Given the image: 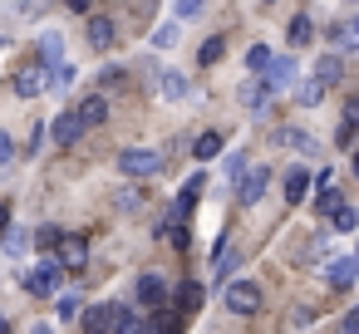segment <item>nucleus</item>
Masks as SVG:
<instances>
[{"instance_id": "f257e3e1", "label": "nucleus", "mask_w": 359, "mask_h": 334, "mask_svg": "<svg viewBox=\"0 0 359 334\" xmlns=\"http://www.w3.org/2000/svg\"><path fill=\"white\" fill-rule=\"evenodd\" d=\"M163 167V153L158 148H123L118 153V172L123 177H153Z\"/></svg>"}, {"instance_id": "f03ea898", "label": "nucleus", "mask_w": 359, "mask_h": 334, "mask_svg": "<svg viewBox=\"0 0 359 334\" xmlns=\"http://www.w3.org/2000/svg\"><path fill=\"white\" fill-rule=\"evenodd\" d=\"M50 84H55V64H45V60L15 74V94H20V99H40Z\"/></svg>"}, {"instance_id": "7ed1b4c3", "label": "nucleus", "mask_w": 359, "mask_h": 334, "mask_svg": "<svg viewBox=\"0 0 359 334\" xmlns=\"http://www.w3.org/2000/svg\"><path fill=\"white\" fill-rule=\"evenodd\" d=\"M226 309L231 314H256L261 309V285L256 280H231L226 285Z\"/></svg>"}, {"instance_id": "20e7f679", "label": "nucleus", "mask_w": 359, "mask_h": 334, "mask_svg": "<svg viewBox=\"0 0 359 334\" xmlns=\"http://www.w3.org/2000/svg\"><path fill=\"white\" fill-rule=\"evenodd\" d=\"M20 285H25L30 295H40V300H45V295H55V285H60V260H40L35 270H25V275H20Z\"/></svg>"}, {"instance_id": "39448f33", "label": "nucleus", "mask_w": 359, "mask_h": 334, "mask_svg": "<svg viewBox=\"0 0 359 334\" xmlns=\"http://www.w3.org/2000/svg\"><path fill=\"white\" fill-rule=\"evenodd\" d=\"M295 74H300V64H295L290 55H285V60H276V55H271V64L261 69V79H266V89H271V94H285V89L295 84Z\"/></svg>"}, {"instance_id": "423d86ee", "label": "nucleus", "mask_w": 359, "mask_h": 334, "mask_svg": "<svg viewBox=\"0 0 359 334\" xmlns=\"http://www.w3.org/2000/svg\"><path fill=\"white\" fill-rule=\"evenodd\" d=\"M354 275H359V256H330V265H325V285L330 290H349Z\"/></svg>"}, {"instance_id": "0eeeda50", "label": "nucleus", "mask_w": 359, "mask_h": 334, "mask_svg": "<svg viewBox=\"0 0 359 334\" xmlns=\"http://www.w3.org/2000/svg\"><path fill=\"white\" fill-rule=\"evenodd\" d=\"M50 138H55L60 148H74V143L84 138V118H79L74 109H69V113H60V118L50 123Z\"/></svg>"}, {"instance_id": "6e6552de", "label": "nucleus", "mask_w": 359, "mask_h": 334, "mask_svg": "<svg viewBox=\"0 0 359 334\" xmlns=\"http://www.w3.org/2000/svg\"><path fill=\"white\" fill-rule=\"evenodd\" d=\"M266 182H271V172H266V167H251V172L236 177V197H241L246 207H256V202L266 197Z\"/></svg>"}, {"instance_id": "1a4fd4ad", "label": "nucleus", "mask_w": 359, "mask_h": 334, "mask_svg": "<svg viewBox=\"0 0 359 334\" xmlns=\"http://www.w3.org/2000/svg\"><path fill=\"white\" fill-rule=\"evenodd\" d=\"M133 300L138 305H148V309H158V305H168V285H163V275H138V285H133Z\"/></svg>"}, {"instance_id": "9d476101", "label": "nucleus", "mask_w": 359, "mask_h": 334, "mask_svg": "<svg viewBox=\"0 0 359 334\" xmlns=\"http://www.w3.org/2000/svg\"><path fill=\"white\" fill-rule=\"evenodd\" d=\"M55 260H60V265H69V270H79V265L89 260V246H84V236H60V246H55Z\"/></svg>"}, {"instance_id": "9b49d317", "label": "nucleus", "mask_w": 359, "mask_h": 334, "mask_svg": "<svg viewBox=\"0 0 359 334\" xmlns=\"http://www.w3.org/2000/svg\"><path fill=\"white\" fill-rule=\"evenodd\" d=\"M354 133H359V99H344V118L334 128V148H354Z\"/></svg>"}, {"instance_id": "f8f14e48", "label": "nucleus", "mask_w": 359, "mask_h": 334, "mask_svg": "<svg viewBox=\"0 0 359 334\" xmlns=\"http://www.w3.org/2000/svg\"><path fill=\"white\" fill-rule=\"evenodd\" d=\"M280 192H285V202L295 207V202H305V192H310V172L305 167H290L285 177H280Z\"/></svg>"}, {"instance_id": "ddd939ff", "label": "nucleus", "mask_w": 359, "mask_h": 334, "mask_svg": "<svg viewBox=\"0 0 359 334\" xmlns=\"http://www.w3.org/2000/svg\"><path fill=\"white\" fill-rule=\"evenodd\" d=\"M114 40H118L114 20H109V15H94V20H89V45H94V50H109Z\"/></svg>"}, {"instance_id": "4468645a", "label": "nucleus", "mask_w": 359, "mask_h": 334, "mask_svg": "<svg viewBox=\"0 0 359 334\" xmlns=\"http://www.w3.org/2000/svg\"><path fill=\"white\" fill-rule=\"evenodd\" d=\"M236 260H241V256H236V251H231V241L222 236V241H217V260H212V280H226V275L236 270Z\"/></svg>"}, {"instance_id": "2eb2a0df", "label": "nucleus", "mask_w": 359, "mask_h": 334, "mask_svg": "<svg viewBox=\"0 0 359 334\" xmlns=\"http://www.w3.org/2000/svg\"><path fill=\"white\" fill-rule=\"evenodd\" d=\"M79 118H84V128L104 123V118H109V99H104V94H89V99L79 104Z\"/></svg>"}, {"instance_id": "dca6fc26", "label": "nucleus", "mask_w": 359, "mask_h": 334, "mask_svg": "<svg viewBox=\"0 0 359 334\" xmlns=\"http://www.w3.org/2000/svg\"><path fill=\"white\" fill-rule=\"evenodd\" d=\"M276 143H285V148H295V153H305V158H310V153H320V143H315L310 133H300V128H280V133H276Z\"/></svg>"}, {"instance_id": "f3484780", "label": "nucleus", "mask_w": 359, "mask_h": 334, "mask_svg": "<svg viewBox=\"0 0 359 334\" xmlns=\"http://www.w3.org/2000/svg\"><path fill=\"white\" fill-rule=\"evenodd\" d=\"M310 35H315V20H310V15H295V20L285 25V40H290V50L310 45Z\"/></svg>"}, {"instance_id": "a211bd4d", "label": "nucleus", "mask_w": 359, "mask_h": 334, "mask_svg": "<svg viewBox=\"0 0 359 334\" xmlns=\"http://www.w3.org/2000/svg\"><path fill=\"white\" fill-rule=\"evenodd\" d=\"M202 295H207V290H202L197 280H182V285H177V309L197 314V309H202Z\"/></svg>"}, {"instance_id": "6ab92c4d", "label": "nucleus", "mask_w": 359, "mask_h": 334, "mask_svg": "<svg viewBox=\"0 0 359 334\" xmlns=\"http://www.w3.org/2000/svg\"><path fill=\"white\" fill-rule=\"evenodd\" d=\"M114 309H118V305H94V309H84V329H114Z\"/></svg>"}, {"instance_id": "aec40b11", "label": "nucleus", "mask_w": 359, "mask_h": 334, "mask_svg": "<svg viewBox=\"0 0 359 334\" xmlns=\"http://www.w3.org/2000/svg\"><path fill=\"white\" fill-rule=\"evenodd\" d=\"M266 94H271V89H266V79H261V84H241V104H246L251 113H261V109H266Z\"/></svg>"}, {"instance_id": "412c9836", "label": "nucleus", "mask_w": 359, "mask_h": 334, "mask_svg": "<svg viewBox=\"0 0 359 334\" xmlns=\"http://www.w3.org/2000/svg\"><path fill=\"white\" fill-rule=\"evenodd\" d=\"M222 55H226V40H222V35H212V40H207V45L197 50V64H207V69H212V64H217Z\"/></svg>"}, {"instance_id": "4be33fe9", "label": "nucleus", "mask_w": 359, "mask_h": 334, "mask_svg": "<svg viewBox=\"0 0 359 334\" xmlns=\"http://www.w3.org/2000/svg\"><path fill=\"white\" fill-rule=\"evenodd\" d=\"M339 74H344V64H339L334 55H325V60L315 64V79H320V84H339Z\"/></svg>"}, {"instance_id": "5701e85b", "label": "nucleus", "mask_w": 359, "mask_h": 334, "mask_svg": "<svg viewBox=\"0 0 359 334\" xmlns=\"http://www.w3.org/2000/svg\"><path fill=\"white\" fill-rule=\"evenodd\" d=\"M192 153H197V158H202V162H212V158H217V153H222V133H202V138H197V143H192Z\"/></svg>"}, {"instance_id": "b1692460", "label": "nucleus", "mask_w": 359, "mask_h": 334, "mask_svg": "<svg viewBox=\"0 0 359 334\" xmlns=\"http://www.w3.org/2000/svg\"><path fill=\"white\" fill-rule=\"evenodd\" d=\"M60 55H65V40L50 30V35L40 40V60H45V64H60Z\"/></svg>"}, {"instance_id": "393cba45", "label": "nucleus", "mask_w": 359, "mask_h": 334, "mask_svg": "<svg viewBox=\"0 0 359 334\" xmlns=\"http://www.w3.org/2000/svg\"><path fill=\"white\" fill-rule=\"evenodd\" d=\"M114 329H123V334H133V329H148V319H138L133 309H123V305H118V309H114Z\"/></svg>"}, {"instance_id": "a878e982", "label": "nucleus", "mask_w": 359, "mask_h": 334, "mask_svg": "<svg viewBox=\"0 0 359 334\" xmlns=\"http://www.w3.org/2000/svg\"><path fill=\"white\" fill-rule=\"evenodd\" d=\"M354 226H359V211H354L349 202H339V207H334V231H354Z\"/></svg>"}, {"instance_id": "bb28decb", "label": "nucleus", "mask_w": 359, "mask_h": 334, "mask_svg": "<svg viewBox=\"0 0 359 334\" xmlns=\"http://www.w3.org/2000/svg\"><path fill=\"white\" fill-rule=\"evenodd\" d=\"M79 309H84V295H79V290H65V295H60V319H74Z\"/></svg>"}, {"instance_id": "cd10ccee", "label": "nucleus", "mask_w": 359, "mask_h": 334, "mask_svg": "<svg viewBox=\"0 0 359 334\" xmlns=\"http://www.w3.org/2000/svg\"><path fill=\"white\" fill-rule=\"evenodd\" d=\"M148 329H182V314H172V309H153V319H148Z\"/></svg>"}, {"instance_id": "c85d7f7f", "label": "nucleus", "mask_w": 359, "mask_h": 334, "mask_svg": "<svg viewBox=\"0 0 359 334\" xmlns=\"http://www.w3.org/2000/svg\"><path fill=\"white\" fill-rule=\"evenodd\" d=\"M266 64H271V50H266V45H251V50H246V69H251V74H261Z\"/></svg>"}, {"instance_id": "c756f323", "label": "nucleus", "mask_w": 359, "mask_h": 334, "mask_svg": "<svg viewBox=\"0 0 359 334\" xmlns=\"http://www.w3.org/2000/svg\"><path fill=\"white\" fill-rule=\"evenodd\" d=\"M163 94H168V99H187V79L168 69V74H163Z\"/></svg>"}, {"instance_id": "7c9ffc66", "label": "nucleus", "mask_w": 359, "mask_h": 334, "mask_svg": "<svg viewBox=\"0 0 359 334\" xmlns=\"http://www.w3.org/2000/svg\"><path fill=\"white\" fill-rule=\"evenodd\" d=\"M60 236H65L60 226H40V231H35V246H40V251H55V246H60Z\"/></svg>"}, {"instance_id": "2f4dec72", "label": "nucleus", "mask_w": 359, "mask_h": 334, "mask_svg": "<svg viewBox=\"0 0 359 334\" xmlns=\"http://www.w3.org/2000/svg\"><path fill=\"white\" fill-rule=\"evenodd\" d=\"M177 25H163V30H153V50H168V45H177Z\"/></svg>"}, {"instance_id": "473e14b6", "label": "nucleus", "mask_w": 359, "mask_h": 334, "mask_svg": "<svg viewBox=\"0 0 359 334\" xmlns=\"http://www.w3.org/2000/svg\"><path fill=\"white\" fill-rule=\"evenodd\" d=\"M320 94H325V84H320V79H310V84L300 89V104H305V109H315V104H320Z\"/></svg>"}, {"instance_id": "72a5a7b5", "label": "nucleus", "mask_w": 359, "mask_h": 334, "mask_svg": "<svg viewBox=\"0 0 359 334\" xmlns=\"http://www.w3.org/2000/svg\"><path fill=\"white\" fill-rule=\"evenodd\" d=\"M15 162V143H11V133H0V172H6Z\"/></svg>"}, {"instance_id": "f704fd0d", "label": "nucleus", "mask_w": 359, "mask_h": 334, "mask_svg": "<svg viewBox=\"0 0 359 334\" xmlns=\"http://www.w3.org/2000/svg\"><path fill=\"white\" fill-rule=\"evenodd\" d=\"M202 11V0H172V15L177 20H187V15H197Z\"/></svg>"}, {"instance_id": "c9c22d12", "label": "nucleus", "mask_w": 359, "mask_h": 334, "mask_svg": "<svg viewBox=\"0 0 359 334\" xmlns=\"http://www.w3.org/2000/svg\"><path fill=\"white\" fill-rule=\"evenodd\" d=\"M6 251L20 256V251H25V231H11V226H6Z\"/></svg>"}, {"instance_id": "e433bc0d", "label": "nucleus", "mask_w": 359, "mask_h": 334, "mask_svg": "<svg viewBox=\"0 0 359 334\" xmlns=\"http://www.w3.org/2000/svg\"><path fill=\"white\" fill-rule=\"evenodd\" d=\"M40 143H45V123H35V128H30V143H25V153L35 158V153H40Z\"/></svg>"}, {"instance_id": "4c0bfd02", "label": "nucleus", "mask_w": 359, "mask_h": 334, "mask_svg": "<svg viewBox=\"0 0 359 334\" xmlns=\"http://www.w3.org/2000/svg\"><path fill=\"white\" fill-rule=\"evenodd\" d=\"M55 84H65V89H69V84H74V64H60V69H55Z\"/></svg>"}, {"instance_id": "58836bf2", "label": "nucleus", "mask_w": 359, "mask_h": 334, "mask_svg": "<svg viewBox=\"0 0 359 334\" xmlns=\"http://www.w3.org/2000/svg\"><path fill=\"white\" fill-rule=\"evenodd\" d=\"M339 329H349V334H354V329H359V305H354V309H349V314H344V319H339Z\"/></svg>"}, {"instance_id": "ea45409f", "label": "nucleus", "mask_w": 359, "mask_h": 334, "mask_svg": "<svg viewBox=\"0 0 359 334\" xmlns=\"http://www.w3.org/2000/svg\"><path fill=\"white\" fill-rule=\"evenodd\" d=\"M6 226H11V207L0 202V236H6Z\"/></svg>"}, {"instance_id": "a19ab883", "label": "nucleus", "mask_w": 359, "mask_h": 334, "mask_svg": "<svg viewBox=\"0 0 359 334\" xmlns=\"http://www.w3.org/2000/svg\"><path fill=\"white\" fill-rule=\"evenodd\" d=\"M65 6H69V11H89V0H65Z\"/></svg>"}, {"instance_id": "79ce46f5", "label": "nucleus", "mask_w": 359, "mask_h": 334, "mask_svg": "<svg viewBox=\"0 0 359 334\" xmlns=\"http://www.w3.org/2000/svg\"><path fill=\"white\" fill-rule=\"evenodd\" d=\"M6 329H11V319H6V314H0V334H6Z\"/></svg>"}, {"instance_id": "37998d69", "label": "nucleus", "mask_w": 359, "mask_h": 334, "mask_svg": "<svg viewBox=\"0 0 359 334\" xmlns=\"http://www.w3.org/2000/svg\"><path fill=\"white\" fill-rule=\"evenodd\" d=\"M354 177H359V153H354Z\"/></svg>"}]
</instances>
